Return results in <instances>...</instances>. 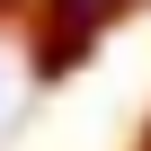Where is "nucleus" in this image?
Returning a JSON list of instances; mask_svg holds the SVG:
<instances>
[{
  "label": "nucleus",
  "instance_id": "nucleus-1",
  "mask_svg": "<svg viewBox=\"0 0 151 151\" xmlns=\"http://www.w3.org/2000/svg\"><path fill=\"white\" fill-rule=\"evenodd\" d=\"M142 9V0H36V71L53 80V71H71L107 27H124Z\"/></svg>",
  "mask_w": 151,
  "mask_h": 151
},
{
  "label": "nucleus",
  "instance_id": "nucleus-2",
  "mask_svg": "<svg viewBox=\"0 0 151 151\" xmlns=\"http://www.w3.org/2000/svg\"><path fill=\"white\" fill-rule=\"evenodd\" d=\"M0 9H9V0H0Z\"/></svg>",
  "mask_w": 151,
  "mask_h": 151
}]
</instances>
